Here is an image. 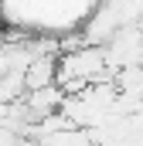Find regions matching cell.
<instances>
[{"label":"cell","instance_id":"1","mask_svg":"<svg viewBox=\"0 0 143 146\" xmlns=\"http://www.w3.org/2000/svg\"><path fill=\"white\" fill-rule=\"evenodd\" d=\"M112 72L106 65V54H102V44H85V48H75V51H61L58 54V75L55 82L61 85L65 95H75L96 82H109Z\"/></svg>","mask_w":143,"mask_h":146},{"label":"cell","instance_id":"2","mask_svg":"<svg viewBox=\"0 0 143 146\" xmlns=\"http://www.w3.org/2000/svg\"><path fill=\"white\" fill-rule=\"evenodd\" d=\"M102 54H106V65L112 75L130 65H143V31L136 24H119L112 37L102 44Z\"/></svg>","mask_w":143,"mask_h":146},{"label":"cell","instance_id":"3","mask_svg":"<svg viewBox=\"0 0 143 146\" xmlns=\"http://www.w3.org/2000/svg\"><path fill=\"white\" fill-rule=\"evenodd\" d=\"M21 102H24L27 119L37 122V119H44V115H51V112L61 109L65 92H61V85L55 82V85H44V88H31V92H24V95H21Z\"/></svg>","mask_w":143,"mask_h":146}]
</instances>
